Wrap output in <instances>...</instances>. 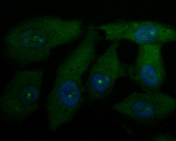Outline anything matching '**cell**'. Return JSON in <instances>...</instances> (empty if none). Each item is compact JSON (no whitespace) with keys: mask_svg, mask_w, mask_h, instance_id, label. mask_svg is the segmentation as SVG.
<instances>
[{"mask_svg":"<svg viewBox=\"0 0 176 141\" xmlns=\"http://www.w3.org/2000/svg\"><path fill=\"white\" fill-rule=\"evenodd\" d=\"M84 31L81 20L36 16L13 26L3 40L2 54L21 66L45 62L55 48L73 42Z\"/></svg>","mask_w":176,"mask_h":141,"instance_id":"1","label":"cell"},{"mask_svg":"<svg viewBox=\"0 0 176 141\" xmlns=\"http://www.w3.org/2000/svg\"><path fill=\"white\" fill-rule=\"evenodd\" d=\"M84 67L62 62L58 66L53 85L47 99L48 129L55 132L70 122L83 104L84 86Z\"/></svg>","mask_w":176,"mask_h":141,"instance_id":"2","label":"cell"},{"mask_svg":"<svg viewBox=\"0 0 176 141\" xmlns=\"http://www.w3.org/2000/svg\"><path fill=\"white\" fill-rule=\"evenodd\" d=\"M43 77L40 69L15 73L0 97L1 116L7 123L20 125L39 109Z\"/></svg>","mask_w":176,"mask_h":141,"instance_id":"3","label":"cell"},{"mask_svg":"<svg viewBox=\"0 0 176 141\" xmlns=\"http://www.w3.org/2000/svg\"><path fill=\"white\" fill-rule=\"evenodd\" d=\"M104 33L105 39L112 42L126 40L138 45L163 44L176 40V30L172 26L150 20L124 19L94 26Z\"/></svg>","mask_w":176,"mask_h":141,"instance_id":"4","label":"cell"},{"mask_svg":"<svg viewBox=\"0 0 176 141\" xmlns=\"http://www.w3.org/2000/svg\"><path fill=\"white\" fill-rule=\"evenodd\" d=\"M119 41L112 42L91 65L84 86L90 103L108 97L118 79L127 75L129 65L122 62L118 53Z\"/></svg>","mask_w":176,"mask_h":141,"instance_id":"5","label":"cell"},{"mask_svg":"<svg viewBox=\"0 0 176 141\" xmlns=\"http://www.w3.org/2000/svg\"><path fill=\"white\" fill-rule=\"evenodd\" d=\"M114 110L145 125L156 123L167 117L176 109V100L160 91L134 92L112 107Z\"/></svg>","mask_w":176,"mask_h":141,"instance_id":"6","label":"cell"},{"mask_svg":"<svg viewBox=\"0 0 176 141\" xmlns=\"http://www.w3.org/2000/svg\"><path fill=\"white\" fill-rule=\"evenodd\" d=\"M162 45H138L135 59L129 65L127 75L144 92H159L167 76Z\"/></svg>","mask_w":176,"mask_h":141,"instance_id":"7","label":"cell"},{"mask_svg":"<svg viewBox=\"0 0 176 141\" xmlns=\"http://www.w3.org/2000/svg\"><path fill=\"white\" fill-rule=\"evenodd\" d=\"M153 141H175L176 138L172 136L167 134H160L154 137L152 139Z\"/></svg>","mask_w":176,"mask_h":141,"instance_id":"8","label":"cell"}]
</instances>
